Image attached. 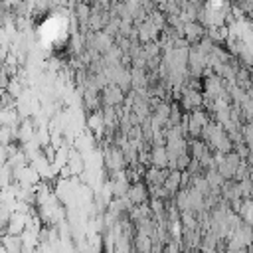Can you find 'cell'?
<instances>
[{"instance_id": "cell-1", "label": "cell", "mask_w": 253, "mask_h": 253, "mask_svg": "<svg viewBox=\"0 0 253 253\" xmlns=\"http://www.w3.org/2000/svg\"><path fill=\"white\" fill-rule=\"evenodd\" d=\"M146 186L138 180V182H133L131 186H129V190H127V198H129V202L131 204H144L146 202Z\"/></svg>"}, {"instance_id": "cell-2", "label": "cell", "mask_w": 253, "mask_h": 253, "mask_svg": "<svg viewBox=\"0 0 253 253\" xmlns=\"http://www.w3.org/2000/svg\"><path fill=\"white\" fill-rule=\"evenodd\" d=\"M0 245H2L8 253H22L24 241H22V235H16V233H4L2 237H0Z\"/></svg>"}, {"instance_id": "cell-3", "label": "cell", "mask_w": 253, "mask_h": 253, "mask_svg": "<svg viewBox=\"0 0 253 253\" xmlns=\"http://www.w3.org/2000/svg\"><path fill=\"white\" fill-rule=\"evenodd\" d=\"M162 188H164L170 196H174V194L182 188V172H180V170H172V172H168V174H166V178H164V182H162Z\"/></svg>"}, {"instance_id": "cell-4", "label": "cell", "mask_w": 253, "mask_h": 253, "mask_svg": "<svg viewBox=\"0 0 253 253\" xmlns=\"http://www.w3.org/2000/svg\"><path fill=\"white\" fill-rule=\"evenodd\" d=\"M105 103L109 105V107H115V105H119V103H123V89L117 85V83H111V85H107L105 87Z\"/></svg>"}, {"instance_id": "cell-5", "label": "cell", "mask_w": 253, "mask_h": 253, "mask_svg": "<svg viewBox=\"0 0 253 253\" xmlns=\"http://www.w3.org/2000/svg\"><path fill=\"white\" fill-rule=\"evenodd\" d=\"M182 30H184V36H186V40L188 42H196V40H202L204 38V26L202 24H198V22H186L184 26H182Z\"/></svg>"}, {"instance_id": "cell-6", "label": "cell", "mask_w": 253, "mask_h": 253, "mask_svg": "<svg viewBox=\"0 0 253 253\" xmlns=\"http://www.w3.org/2000/svg\"><path fill=\"white\" fill-rule=\"evenodd\" d=\"M150 162H153L155 168H168V153H166L164 144L157 146L153 153H150Z\"/></svg>"}, {"instance_id": "cell-7", "label": "cell", "mask_w": 253, "mask_h": 253, "mask_svg": "<svg viewBox=\"0 0 253 253\" xmlns=\"http://www.w3.org/2000/svg\"><path fill=\"white\" fill-rule=\"evenodd\" d=\"M89 127H91L97 135H101V131H103V127H105V119H103V115H101V113L91 115V117H89Z\"/></svg>"}]
</instances>
